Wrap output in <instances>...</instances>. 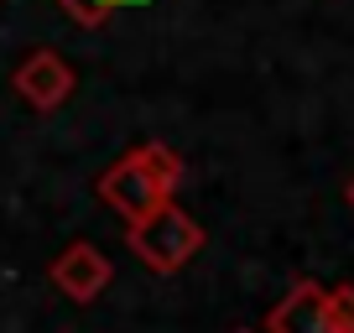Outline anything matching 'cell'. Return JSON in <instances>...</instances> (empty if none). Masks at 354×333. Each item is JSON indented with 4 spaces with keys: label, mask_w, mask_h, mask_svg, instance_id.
Segmentation results:
<instances>
[{
    "label": "cell",
    "mask_w": 354,
    "mask_h": 333,
    "mask_svg": "<svg viewBox=\"0 0 354 333\" xmlns=\"http://www.w3.org/2000/svg\"><path fill=\"white\" fill-rule=\"evenodd\" d=\"M177 182H183V156H177L172 146H162V141H141V146H131L120 162H110L100 172V198L110 203L115 213L136 219V213H146V209L172 198Z\"/></svg>",
    "instance_id": "cell-1"
},
{
    "label": "cell",
    "mask_w": 354,
    "mask_h": 333,
    "mask_svg": "<svg viewBox=\"0 0 354 333\" xmlns=\"http://www.w3.org/2000/svg\"><path fill=\"white\" fill-rule=\"evenodd\" d=\"M125 245H131V256L141 260L146 271L172 276V271H183L203 250V224L167 198V203H156V209L125 219Z\"/></svg>",
    "instance_id": "cell-2"
},
{
    "label": "cell",
    "mask_w": 354,
    "mask_h": 333,
    "mask_svg": "<svg viewBox=\"0 0 354 333\" xmlns=\"http://www.w3.org/2000/svg\"><path fill=\"white\" fill-rule=\"evenodd\" d=\"M11 89L21 94V99L32 104L37 115H53V110H63L68 94H73V68H68L63 53H53V47H37V53H26L21 63H16Z\"/></svg>",
    "instance_id": "cell-3"
},
{
    "label": "cell",
    "mask_w": 354,
    "mask_h": 333,
    "mask_svg": "<svg viewBox=\"0 0 354 333\" xmlns=\"http://www.w3.org/2000/svg\"><path fill=\"white\" fill-rule=\"evenodd\" d=\"M115 281V266H110V256H104L100 245H88V240H73V245H63V256L53 260V287L63 292L68 302H94V297H104V287Z\"/></svg>",
    "instance_id": "cell-4"
},
{
    "label": "cell",
    "mask_w": 354,
    "mask_h": 333,
    "mask_svg": "<svg viewBox=\"0 0 354 333\" xmlns=\"http://www.w3.org/2000/svg\"><path fill=\"white\" fill-rule=\"evenodd\" d=\"M266 333H333L328 328V287H318V281L302 276L297 287L271 307Z\"/></svg>",
    "instance_id": "cell-5"
},
{
    "label": "cell",
    "mask_w": 354,
    "mask_h": 333,
    "mask_svg": "<svg viewBox=\"0 0 354 333\" xmlns=\"http://www.w3.org/2000/svg\"><path fill=\"white\" fill-rule=\"evenodd\" d=\"M57 6H63V16L73 26H88V32H94V26H104L115 16V0H57Z\"/></svg>",
    "instance_id": "cell-6"
},
{
    "label": "cell",
    "mask_w": 354,
    "mask_h": 333,
    "mask_svg": "<svg viewBox=\"0 0 354 333\" xmlns=\"http://www.w3.org/2000/svg\"><path fill=\"white\" fill-rule=\"evenodd\" d=\"M328 328L333 333H354V281L328 287Z\"/></svg>",
    "instance_id": "cell-7"
},
{
    "label": "cell",
    "mask_w": 354,
    "mask_h": 333,
    "mask_svg": "<svg viewBox=\"0 0 354 333\" xmlns=\"http://www.w3.org/2000/svg\"><path fill=\"white\" fill-rule=\"evenodd\" d=\"M344 198H349V209H354V178H349V188H344Z\"/></svg>",
    "instance_id": "cell-8"
},
{
    "label": "cell",
    "mask_w": 354,
    "mask_h": 333,
    "mask_svg": "<svg viewBox=\"0 0 354 333\" xmlns=\"http://www.w3.org/2000/svg\"><path fill=\"white\" fill-rule=\"evenodd\" d=\"M120 6H141V0H115V11H120Z\"/></svg>",
    "instance_id": "cell-9"
},
{
    "label": "cell",
    "mask_w": 354,
    "mask_h": 333,
    "mask_svg": "<svg viewBox=\"0 0 354 333\" xmlns=\"http://www.w3.org/2000/svg\"><path fill=\"white\" fill-rule=\"evenodd\" d=\"M234 333H255V328H234Z\"/></svg>",
    "instance_id": "cell-10"
}]
</instances>
